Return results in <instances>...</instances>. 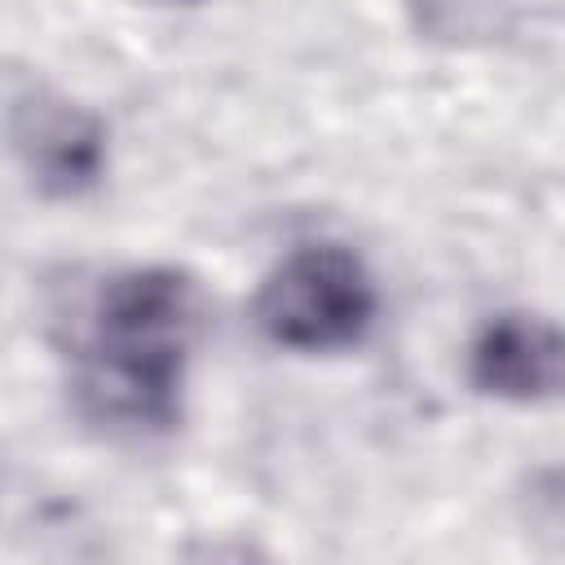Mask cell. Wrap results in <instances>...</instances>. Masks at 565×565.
<instances>
[{
  "label": "cell",
  "mask_w": 565,
  "mask_h": 565,
  "mask_svg": "<svg viewBox=\"0 0 565 565\" xmlns=\"http://www.w3.org/2000/svg\"><path fill=\"white\" fill-rule=\"evenodd\" d=\"M185 4H190V0H185Z\"/></svg>",
  "instance_id": "obj_5"
},
{
  "label": "cell",
  "mask_w": 565,
  "mask_h": 565,
  "mask_svg": "<svg viewBox=\"0 0 565 565\" xmlns=\"http://www.w3.org/2000/svg\"><path fill=\"white\" fill-rule=\"evenodd\" d=\"M84 397L119 424L168 428L181 415L199 287L177 265H132L102 282L88 313Z\"/></svg>",
  "instance_id": "obj_1"
},
{
  "label": "cell",
  "mask_w": 565,
  "mask_h": 565,
  "mask_svg": "<svg viewBox=\"0 0 565 565\" xmlns=\"http://www.w3.org/2000/svg\"><path fill=\"white\" fill-rule=\"evenodd\" d=\"M9 146L26 181L44 199H79L97 190L110 163L102 115H93L88 106L53 88H35L13 102Z\"/></svg>",
  "instance_id": "obj_3"
},
{
  "label": "cell",
  "mask_w": 565,
  "mask_h": 565,
  "mask_svg": "<svg viewBox=\"0 0 565 565\" xmlns=\"http://www.w3.org/2000/svg\"><path fill=\"white\" fill-rule=\"evenodd\" d=\"M375 309L380 291L371 269L340 243H305L287 252L252 300L260 335L291 353H335L362 344Z\"/></svg>",
  "instance_id": "obj_2"
},
{
  "label": "cell",
  "mask_w": 565,
  "mask_h": 565,
  "mask_svg": "<svg viewBox=\"0 0 565 565\" xmlns=\"http://www.w3.org/2000/svg\"><path fill=\"white\" fill-rule=\"evenodd\" d=\"M468 384L481 397L534 406L561 393V331L543 313H494L468 340Z\"/></svg>",
  "instance_id": "obj_4"
}]
</instances>
